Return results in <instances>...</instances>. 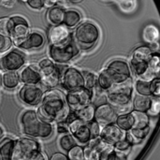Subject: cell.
Instances as JSON below:
<instances>
[{
    "label": "cell",
    "instance_id": "obj_1",
    "mask_svg": "<svg viewBox=\"0 0 160 160\" xmlns=\"http://www.w3.org/2000/svg\"><path fill=\"white\" fill-rule=\"evenodd\" d=\"M38 112L46 121L59 123L67 121L71 110L64 94L59 90L51 89L44 93Z\"/></svg>",
    "mask_w": 160,
    "mask_h": 160
},
{
    "label": "cell",
    "instance_id": "obj_2",
    "mask_svg": "<svg viewBox=\"0 0 160 160\" xmlns=\"http://www.w3.org/2000/svg\"><path fill=\"white\" fill-rule=\"evenodd\" d=\"M20 123L22 132L32 138L49 139L53 134V127L52 122L42 119L38 112L34 110H27L21 115Z\"/></svg>",
    "mask_w": 160,
    "mask_h": 160
},
{
    "label": "cell",
    "instance_id": "obj_3",
    "mask_svg": "<svg viewBox=\"0 0 160 160\" xmlns=\"http://www.w3.org/2000/svg\"><path fill=\"white\" fill-rule=\"evenodd\" d=\"M133 86L131 79L118 84H114L107 90V100L114 108L117 114H125L131 112V96Z\"/></svg>",
    "mask_w": 160,
    "mask_h": 160
},
{
    "label": "cell",
    "instance_id": "obj_4",
    "mask_svg": "<svg viewBox=\"0 0 160 160\" xmlns=\"http://www.w3.org/2000/svg\"><path fill=\"white\" fill-rule=\"evenodd\" d=\"M79 52V46L74 38L71 37L61 44L50 45L49 47L50 58L56 64H66L74 59Z\"/></svg>",
    "mask_w": 160,
    "mask_h": 160
},
{
    "label": "cell",
    "instance_id": "obj_5",
    "mask_svg": "<svg viewBox=\"0 0 160 160\" xmlns=\"http://www.w3.org/2000/svg\"><path fill=\"white\" fill-rule=\"evenodd\" d=\"M74 39L80 48L89 50L98 43L99 39V30L98 26L92 22H82L76 28Z\"/></svg>",
    "mask_w": 160,
    "mask_h": 160
},
{
    "label": "cell",
    "instance_id": "obj_6",
    "mask_svg": "<svg viewBox=\"0 0 160 160\" xmlns=\"http://www.w3.org/2000/svg\"><path fill=\"white\" fill-rule=\"evenodd\" d=\"M38 66L40 72V84L42 86L52 89L60 83L62 74L59 68L52 59H42Z\"/></svg>",
    "mask_w": 160,
    "mask_h": 160
},
{
    "label": "cell",
    "instance_id": "obj_7",
    "mask_svg": "<svg viewBox=\"0 0 160 160\" xmlns=\"http://www.w3.org/2000/svg\"><path fill=\"white\" fill-rule=\"evenodd\" d=\"M39 143L32 137H23L15 142L12 159L32 160L33 157L39 151Z\"/></svg>",
    "mask_w": 160,
    "mask_h": 160
},
{
    "label": "cell",
    "instance_id": "obj_8",
    "mask_svg": "<svg viewBox=\"0 0 160 160\" xmlns=\"http://www.w3.org/2000/svg\"><path fill=\"white\" fill-rule=\"evenodd\" d=\"M113 85L125 82L131 79V69L128 64L124 60H113L112 61L106 69H104Z\"/></svg>",
    "mask_w": 160,
    "mask_h": 160
},
{
    "label": "cell",
    "instance_id": "obj_9",
    "mask_svg": "<svg viewBox=\"0 0 160 160\" xmlns=\"http://www.w3.org/2000/svg\"><path fill=\"white\" fill-rule=\"evenodd\" d=\"M44 91L38 84H23L18 92L19 99L25 105L35 107L40 104Z\"/></svg>",
    "mask_w": 160,
    "mask_h": 160
},
{
    "label": "cell",
    "instance_id": "obj_10",
    "mask_svg": "<svg viewBox=\"0 0 160 160\" xmlns=\"http://www.w3.org/2000/svg\"><path fill=\"white\" fill-rule=\"evenodd\" d=\"M93 91L85 87H82L76 90L68 91L66 96L67 102L72 112H75L82 107L88 105L92 101Z\"/></svg>",
    "mask_w": 160,
    "mask_h": 160
},
{
    "label": "cell",
    "instance_id": "obj_11",
    "mask_svg": "<svg viewBox=\"0 0 160 160\" xmlns=\"http://www.w3.org/2000/svg\"><path fill=\"white\" fill-rule=\"evenodd\" d=\"M24 54L18 50H11L0 58V69L3 71H18L25 64Z\"/></svg>",
    "mask_w": 160,
    "mask_h": 160
},
{
    "label": "cell",
    "instance_id": "obj_12",
    "mask_svg": "<svg viewBox=\"0 0 160 160\" xmlns=\"http://www.w3.org/2000/svg\"><path fill=\"white\" fill-rule=\"evenodd\" d=\"M62 85L68 91L84 87L83 74L75 68H68L62 74Z\"/></svg>",
    "mask_w": 160,
    "mask_h": 160
},
{
    "label": "cell",
    "instance_id": "obj_13",
    "mask_svg": "<svg viewBox=\"0 0 160 160\" xmlns=\"http://www.w3.org/2000/svg\"><path fill=\"white\" fill-rule=\"evenodd\" d=\"M11 19L13 22V26L10 38L13 40L14 45L19 47V45L27 38L30 33L29 23L23 17L21 16H13Z\"/></svg>",
    "mask_w": 160,
    "mask_h": 160
},
{
    "label": "cell",
    "instance_id": "obj_14",
    "mask_svg": "<svg viewBox=\"0 0 160 160\" xmlns=\"http://www.w3.org/2000/svg\"><path fill=\"white\" fill-rule=\"evenodd\" d=\"M117 112L114 108L108 102L100 104L96 108L95 120L99 123V125H109L115 123L117 119Z\"/></svg>",
    "mask_w": 160,
    "mask_h": 160
},
{
    "label": "cell",
    "instance_id": "obj_15",
    "mask_svg": "<svg viewBox=\"0 0 160 160\" xmlns=\"http://www.w3.org/2000/svg\"><path fill=\"white\" fill-rule=\"evenodd\" d=\"M99 137L108 144L114 145L117 142L126 139V133L116 124L112 123L106 125L102 128Z\"/></svg>",
    "mask_w": 160,
    "mask_h": 160
},
{
    "label": "cell",
    "instance_id": "obj_16",
    "mask_svg": "<svg viewBox=\"0 0 160 160\" xmlns=\"http://www.w3.org/2000/svg\"><path fill=\"white\" fill-rule=\"evenodd\" d=\"M70 38V32L64 23L52 25L48 31V40L50 45L61 44Z\"/></svg>",
    "mask_w": 160,
    "mask_h": 160
},
{
    "label": "cell",
    "instance_id": "obj_17",
    "mask_svg": "<svg viewBox=\"0 0 160 160\" xmlns=\"http://www.w3.org/2000/svg\"><path fill=\"white\" fill-rule=\"evenodd\" d=\"M21 82L23 84H38L40 83V72L38 66L27 65L18 70Z\"/></svg>",
    "mask_w": 160,
    "mask_h": 160
},
{
    "label": "cell",
    "instance_id": "obj_18",
    "mask_svg": "<svg viewBox=\"0 0 160 160\" xmlns=\"http://www.w3.org/2000/svg\"><path fill=\"white\" fill-rule=\"evenodd\" d=\"M45 43L44 36L38 31L30 32L27 38L19 45L21 49L23 50H36L41 48Z\"/></svg>",
    "mask_w": 160,
    "mask_h": 160
},
{
    "label": "cell",
    "instance_id": "obj_19",
    "mask_svg": "<svg viewBox=\"0 0 160 160\" xmlns=\"http://www.w3.org/2000/svg\"><path fill=\"white\" fill-rule=\"evenodd\" d=\"M158 78H160V56L153 54L151 60L149 61L148 69L142 79L152 81Z\"/></svg>",
    "mask_w": 160,
    "mask_h": 160
},
{
    "label": "cell",
    "instance_id": "obj_20",
    "mask_svg": "<svg viewBox=\"0 0 160 160\" xmlns=\"http://www.w3.org/2000/svg\"><path fill=\"white\" fill-rule=\"evenodd\" d=\"M149 127L145 128H132L131 129L128 130L126 133V140H128L131 144L132 143H139L142 140L145 139V137L149 133Z\"/></svg>",
    "mask_w": 160,
    "mask_h": 160
},
{
    "label": "cell",
    "instance_id": "obj_21",
    "mask_svg": "<svg viewBox=\"0 0 160 160\" xmlns=\"http://www.w3.org/2000/svg\"><path fill=\"white\" fill-rule=\"evenodd\" d=\"M15 142L11 138H4L0 140V159L11 160Z\"/></svg>",
    "mask_w": 160,
    "mask_h": 160
},
{
    "label": "cell",
    "instance_id": "obj_22",
    "mask_svg": "<svg viewBox=\"0 0 160 160\" xmlns=\"http://www.w3.org/2000/svg\"><path fill=\"white\" fill-rule=\"evenodd\" d=\"M64 17H65V10L61 7H58V6H53L50 8L46 14L47 21L52 25L63 23Z\"/></svg>",
    "mask_w": 160,
    "mask_h": 160
},
{
    "label": "cell",
    "instance_id": "obj_23",
    "mask_svg": "<svg viewBox=\"0 0 160 160\" xmlns=\"http://www.w3.org/2000/svg\"><path fill=\"white\" fill-rule=\"evenodd\" d=\"M21 82L17 71H4L2 74V84L8 90H13Z\"/></svg>",
    "mask_w": 160,
    "mask_h": 160
},
{
    "label": "cell",
    "instance_id": "obj_24",
    "mask_svg": "<svg viewBox=\"0 0 160 160\" xmlns=\"http://www.w3.org/2000/svg\"><path fill=\"white\" fill-rule=\"evenodd\" d=\"M95 112H96V108L91 103L74 112L75 115L85 123H90L91 121L95 120Z\"/></svg>",
    "mask_w": 160,
    "mask_h": 160
},
{
    "label": "cell",
    "instance_id": "obj_25",
    "mask_svg": "<svg viewBox=\"0 0 160 160\" xmlns=\"http://www.w3.org/2000/svg\"><path fill=\"white\" fill-rule=\"evenodd\" d=\"M148 66H149V62L141 61V60H138L135 58H131L130 69H131V72L136 77H140L142 79L143 77V75L146 73V71L148 69Z\"/></svg>",
    "mask_w": 160,
    "mask_h": 160
},
{
    "label": "cell",
    "instance_id": "obj_26",
    "mask_svg": "<svg viewBox=\"0 0 160 160\" xmlns=\"http://www.w3.org/2000/svg\"><path fill=\"white\" fill-rule=\"evenodd\" d=\"M151 107V98L143 95H137L133 100V108L139 112H148Z\"/></svg>",
    "mask_w": 160,
    "mask_h": 160
},
{
    "label": "cell",
    "instance_id": "obj_27",
    "mask_svg": "<svg viewBox=\"0 0 160 160\" xmlns=\"http://www.w3.org/2000/svg\"><path fill=\"white\" fill-rule=\"evenodd\" d=\"M82 20V16L79 11L75 9H68L65 11V17L63 23L68 28H73L77 26Z\"/></svg>",
    "mask_w": 160,
    "mask_h": 160
},
{
    "label": "cell",
    "instance_id": "obj_28",
    "mask_svg": "<svg viewBox=\"0 0 160 160\" xmlns=\"http://www.w3.org/2000/svg\"><path fill=\"white\" fill-rule=\"evenodd\" d=\"M134 123H135L134 116L131 112L118 115L115 121V124L124 131H128L134 127Z\"/></svg>",
    "mask_w": 160,
    "mask_h": 160
},
{
    "label": "cell",
    "instance_id": "obj_29",
    "mask_svg": "<svg viewBox=\"0 0 160 160\" xmlns=\"http://www.w3.org/2000/svg\"><path fill=\"white\" fill-rule=\"evenodd\" d=\"M142 38L148 44L157 42L159 38V31L158 27H156L153 24L147 25L142 31Z\"/></svg>",
    "mask_w": 160,
    "mask_h": 160
},
{
    "label": "cell",
    "instance_id": "obj_30",
    "mask_svg": "<svg viewBox=\"0 0 160 160\" xmlns=\"http://www.w3.org/2000/svg\"><path fill=\"white\" fill-rule=\"evenodd\" d=\"M153 56V51L148 46H141L134 50L132 53V58L149 62Z\"/></svg>",
    "mask_w": 160,
    "mask_h": 160
},
{
    "label": "cell",
    "instance_id": "obj_31",
    "mask_svg": "<svg viewBox=\"0 0 160 160\" xmlns=\"http://www.w3.org/2000/svg\"><path fill=\"white\" fill-rule=\"evenodd\" d=\"M58 143H59V146L62 150L66 151V152H68L73 146L76 145L77 143V141L75 140V138L73 137V135L70 133H65L63 134L59 140H58Z\"/></svg>",
    "mask_w": 160,
    "mask_h": 160
},
{
    "label": "cell",
    "instance_id": "obj_32",
    "mask_svg": "<svg viewBox=\"0 0 160 160\" xmlns=\"http://www.w3.org/2000/svg\"><path fill=\"white\" fill-rule=\"evenodd\" d=\"M131 113L133 114L134 120H135L133 128H142L148 127V125H149V117L146 114V112H139V111H134V112H131Z\"/></svg>",
    "mask_w": 160,
    "mask_h": 160
},
{
    "label": "cell",
    "instance_id": "obj_33",
    "mask_svg": "<svg viewBox=\"0 0 160 160\" xmlns=\"http://www.w3.org/2000/svg\"><path fill=\"white\" fill-rule=\"evenodd\" d=\"M136 91L140 95L143 96H152L151 91V81H147L144 79H140L136 82Z\"/></svg>",
    "mask_w": 160,
    "mask_h": 160
},
{
    "label": "cell",
    "instance_id": "obj_34",
    "mask_svg": "<svg viewBox=\"0 0 160 160\" xmlns=\"http://www.w3.org/2000/svg\"><path fill=\"white\" fill-rule=\"evenodd\" d=\"M12 26H13V22L11 17L0 18V36L10 37Z\"/></svg>",
    "mask_w": 160,
    "mask_h": 160
},
{
    "label": "cell",
    "instance_id": "obj_35",
    "mask_svg": "<svg viewBox=\"0 0 160 160\" xmlns=\"http://www.w3.org/2000/svg\"><path fill=\"white\" fill-rule=\"evenodd\" d=\"M68 158L70 160H83L84 159L83 148L76 144L68 152Z\"/></svg>",
    "mask_w": 160,
    "mask_h": 160
},
{
    "label": "cell",
    "instance_id": "obj_36",
    "mask_svg": "<svg viewBox=\"0 0 160 160\" xmlns=\"http://www.w3.org/2000/svg\"><path fill=\"white\" fill-rule=\"evenodd\" d=\"M82 74H83V78H84V87L93 91V89L98 84L96 76L91 72H84Z\"/></svg>",
    "mask_w": 160,
    "mask_h": 160
},
{
    "label": "cell",
    "instance_id": "obj_37",
    "mask_svg": "<svg viewBox=\"0 0 160 160\" xmlns=\"http://www.w3.org/2000/svg\"><path fill=\"white\" fill-rule=\"evenodd\" d=\"M114 2L125 12H130L134 9L136 5L135 0H114Z\"/></svg>",
    "mask_w": 160,
    "mask_h": 160
},
{
    "label": "cell",
    "instance_id": "obj_38",
    "mask_svg": "<svg viewBox=\"0 0 160 160\" xmlns=\"http://www.w3.org/2000/svg\"><path fill=\"white\" fill-rule=\"evenodd\" d=\"M113 147H114V149H115L116 151H119V152H121V153L127 155V154L131 150V143H130L128 140L124 139V140H121V141L117 142L113 145Z\"/></svg>",
    "mask_w": 160,
    "mask_h": 160
},
{
    "label": "cell",
    "instance_id": "obj_39",
    "mask_svg": "<svg viewBox=\"0 0 160 160\" xmlns=\"http://www.w3.org/2000/svg\"><path fill=\"white\" fill-rule=\"evenodd\" d=\"M13 44V40L10 37L0 36V52H5L8 51Z\"/></svg>",
    "mask_w": 160,
    "mask_h": 160
},
{
    "label": "cell",
    "instance_id": "obj_40",
    "mask_svg": "<svg viewBox=\"0 0 160 160\" xmlns=\"http://www.w3.org/2000/svg\"><path fill=\"white\" fill-rule=\"evenodd\" d=\"M149 113L152 115H157L160 112V97H154L151 98V107L149 109Z\"/></svg>",
    "mask_w": 160,
    "mask_h": 160
},
{
    "label": "cell",
    "instance_id": "obj_41",
    "mask_svg": "<svg viewBox=\"0 0 160 160\" xmlns=\"http://www.w3.org/2000/svg\"><path fill=\"white\" fill-rule=\"evenodd\" d=\"M88 126L90 128L92 139H96V138H98V137L100 136V127H99V123L98 121L93 120L90 123H88Z\"/></svg>",
    "mask_w": 160,
    "mask_h": 160
},
{
    "label": "cell",
    "instance_id": "obj_42",
    "mask_svg": "<svg viewBox=\"0 0 160 160\" xmlns=\"http://www.w3.org/2000/svg\"><path fill=\"white\" fill-rule=\"evenodd\" d=\"M151 91L153 97H160V78L151 81Z\"/></svg>",
    "mask_w": 160,
    "mask_h": 160
},
{
    "label": "cell",
    "instance_id": "obj_43",
    "mask_svg": "<svg viewBox=\"0 0 160 160\" xmlns=\"http://www.w3.org/2000/svg\"><path fill=\"white\" fill-rule=\"evenodd\" d=\"M27 5L33 9H40L44 7L43 0H29Z\"/></svg>",
    "mask_w": 160,
    "mask_h": 160
},
{
    "label": "cell",
    "instance_id": "obj_44",
    "mask_svg": "<svg viewBox=\"0 0 160 160\" xmlns=\"http://www.w3.org/2000/svg\"><path fill=\"white\" fill-rule=\"evenodd\" d=\"M57 131L59 134H65V133H68L69 130H68V123L65 121V122H59L57 123Z\"/></svg>",
    "mask_w": 160,
    "mask_h": 160
},
{
    "label": "cell",
    "instance_id": "obj_45",
    "mask_svg": "<svg viewBox=\"0 0 160 160\" xmlns=\"http://www.w3.org/2000/svg\"><path fill=\"white\" fill-rule=\"evenodd\" d=\"M68 156L62 154V153H55L52 156L51 158V160H68Z\"/></svg>",
    "mask_w": 160,
    "mask_h": 160
},
{
    "label": "cell",
    "instance_id": "obj_46",
    "mask_svg": "<svg viewBox=\"0 0 160 160\" xmlns=\"http://www.w3.org/2000/svg\"><path fill=\"white\" fill-rule=\"evenodd\" d=\"M48 159V158H47V156H46V154H44L41 150H39L34 157H33V158L32 160H47Z\"/></svg>",
    "mask_w": 160,
    "mask_h": 160
},
{
    "label": "cell",
    "instance_id": "obj_47",
    "mask_svg": "<svg viewBox=\"0 0 160 160\" xmlns=\"http://www.w3.org/2000/svg\"><path fill=\"white\" fill-rule=\"evenodd\" d=\"M16 0H1V5L5 8H12L15 4Z\"/></svg>",
    "mask_w": 160,
    "mask_h": 160
},
{
    "label": "cell",
    "instance_id": "obj_48",
    "mask_svg": "<svg viewBox=\"0 0 160 160\" xmlns=\"http://www.w3.org/2000/svg\"><path fill=\"white\" fill-rule=\"evenodd\" d=\"M43 4L45 8H52L53 6H55V4H57V0H43Z\"/></svg>",
    "mask_w": 160,
    "mask_h": 160
},
{
    "label": "cell",
    "instance_id": "obj_49",
    "mask_svg": "<svg viewBox=\"0 0 160 160\" xmlns=\"http://www.w3.org/2000/svg\"><path fill=\"white\" fill-rule=\"evenodd\" d=\"M158 43H157V42H153V43H151L150 44V48H151V50L153 51V52H155V51H158Z\"/></svg>",
    "mask_w": 160,
    "mask_h": 160
},
{
    "label": "cell",
    "instance_id": "obj_50",
    "mask_svg": "<svg viewBox=\"0 0 160 160\" xmlns=\"http://www.w3.org/2000/svg\"><path fill=\"white\" fill-rule=\"evenodd\" d=\"M3 135H4V132H3V129H2V128H1V127H0V140L2 139Z\"/></svg>",
    "mask_w": 160,
    "mask_h": 160
},
{
    "label": "cell",
    "instance_id": "obj_51",
    "mask_svg": "<svg viewBox=\"0 0 160 160\" xmlns=\"http://www.w3.org/2000/svg\"><path fill=\"white\" fill-rule=\"evenodd\" d=\"M69 1H71V2H73V3H78V2H80V1H82V0H69Z\"/></svg>",
    "mask_w": 160,
    "mask_h": 160
},
{
    "label": "cell",
    "instance_id": "obj_52",
    "mask_svg": "<svg viewBox=\"0 0 160 160\" xmlns=\"http://www.w3.org/2000/svg\"><path fill=\"white\" fill-rule=\"evenodd\" d=\"M20 1H21V2H23V3H27L29 0H20Z\"/></svg>",
    "mask_w": 160,
    "mask_h": 160
},
{
    "label": "cell",
    "instance_id": "obj_53",
    "mask_svg": "<svg viewBox=\"0 0 160 160\" xmlns=\"http://www.w3.org/2000/svg\"><path fill=\"white\" fill-rule=\"evenodd\" d=\"M2 83V75L0 74V84Z\"/></svg>",
    "mask_w": 160,
    "mask_h": 160
},
{
    "label": "cell",
    "instance_id": "obj_54",
    "mask_svg": "<svg viewBox=\"0 0 160 160\" xmlns=\"http://www.w3.org/2000/svg\"><path fill=\"white\" fill-rule=\"evenodd\" d=\"M0 2H1V0H0Z\"/></svg>",
    "mask_w": 160,
    "mask_h": 160
}]
</instances>
